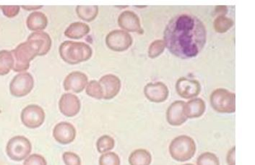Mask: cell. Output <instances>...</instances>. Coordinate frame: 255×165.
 Segmentation results:
<instances>
[{
    "label": "cell",
    "mask_w": 255,
    "mask_h": 165,
    "mask_svg": "<svg viewBox=\"0 0 255 165\" xmlns=\"http://www.w3.org/2000/svg\"><path fill=\"white\" fill-rule=\"evenodd\" d=\"M234 21L232 19L226 15H219L216 17L213 23L214 29L217 33H224L233 27Z\"/></svg>",
    "instance_id": "obj_25"
},
{
    "label": "cell",
    "mask_w": 255,
    "mask_h": 165,
    "mask_svg": "<svg viewBox=\"0 0 255 165\" xmlns=\"http://www.w3.org/2000/svg\"><path fill=\"white\" fill-rule=\"evenodd\" d=\"M26 24L28 29L35 32L41 31L47 27L48 18L43 12H32L27 18Z\"/></svg>",
    "instance_id": "obj_20"
},
{
    "label": "cell",
    "mask_w": 255,
    "mask_h": 165,
    "mask_svg": "<svg viewBox=\"0 0 255 165\" xmlns=\"http://www.w3.org/2000/svg\"><path fill=\"white\" fill-rule=\"evenodd\" d=\"M24 165H47V163L44 157L33 154L25 159Z\"/></svg>",
    "instance_id": "obj_32"
},
{
    "label": "cell",
    "mask_w": 255,
    "mask_h": 165,
    "mask_svg": "<svg viewBox=\"0 0 255 165\" xmlns=\"http://www.w3.org/2000/svg\"><path fill=\"white\" fill-rule=\"evenodd\" d=\"M216 12L219 15H225L227 12V7L226 6H217L216 7Z\"/></svg>",
    "instance_id": "obj_35"
},
{
    "label": "cell",
    "mask_w": 255,
    "mask_h": 165,
    "mask_svg": "<svg viewBox=\"0 0 255 165\" xmlns=\"http://www.w3.org/2000/svg\"><path fill=\"white\" fill-rule=\"evenodd\" d=\"M144 94L150 102L161 103L168 99L169 91L166 85L163 83H147L144 88Z\"/></svg>",
    "instance_id": "obj_12"
},
{
    "label": "cell",
    "mask_w": 255,
    "mask_h": 165,
    "mask_svg": "<svg viewBox=\"0 0 255 165\" xmlns=\"http://www.w3.org/2000/svg\"><path fill=\"white\" fill-rule=\"evenodd\" d=\"M213 108L219 113H234L236 112V95L227 89H216L211 95Z\"/></svg>",
    "instance_id": "obj_5"
},
{
    "label": "cell",
    "mask_w": 255,
    "mask_h": 165,
    "mask_svg": "<svg viewBox=\"0 0 255 165\" xmlns=\"http://www.w3.org/2000/svg\"><path fill=\"white\" fill-rule=\"evenodd\" d=\"M136 7H139V8H145V7H147V6H136Z\"/></svg>",
    "instance_id": "obj_38"
},
{
    "label": "cell",
    "mask_w": 255,
    "mask_h": 165,
    "mask_svg": "<svg viewBox=\"0 0 255 165\" xmlns=\"http://www.w3.org/2000/svg\"><path fill=\"white\" fill-rule=\"evenodd\" d=\"M0 113H1V111H0Z\"/></svg>",
    "instance_id": "obj_40"
},
{
    "label": "cell",
    "mask_w": 255,
    "mask_h": 165,
    "mask_svg": "<svg viewBox=\"0 0 255 165\" xmlns=\"http://www.w3.org/2000/svg\"><path fill=\"white\" fill-rule=\"evenodd\" d=\"M185 102L176 101L168 107L166 112V120L171 126H180L187 120L184 113Z\"/></svg>",
    "instance_id": "obj_17"
},
{
    "label": "cell",
    "mask_w": 255,
    "mask_h": 165,
    "mask_svg": "<svg viewBox=\"0 0 255 165\" xmlns=\"http://www.w3.org/2000/svg\"><path fill=\"white\" fill-rule=\"evenodd\" d=\"M115 142L113 138L110 136L104 135L101 136L96 143L98 152L101 154L107 153L115 148Z\"/></svg>",
    "instance_id": "obj_26"
},
{
    "label": "cell",
    "mask_w": 255,
    "mask_h": 165,
    "mask_svg": "<svg viewBox=\"0 0 255 165\" xmlns=\"http://www.w3.org/2000/svg\"><path fill=\"white\" fill-rule=\"evenodd\" d=\"M132 41L131 35L122 30H112L106 38L107 46L115 52L128 50L132 44Z\"/></svg>",
    "instance_id": "obj_8"
},
{
    "label": "cell",
    "mask_w": 255,
    "mask_h": 165,
    "mask_svg": "<svg viewBox=\"0 0 255 165\" xmlns=\"http://www.w3.org/2000/svg\"><path fill=\"white\" fill-rule=\"evenodd\" d=\"M22 7L23 9H25V10H35V9H39L43 7L42 5H38V6H22Z\"/></svg>",
    "instance_id": "obj_36"
},
{
    "label": "cell",
    "mask_w": 255,
    "mask_h": 165,
    "mask_svg": "<svg viewBox=\"0 0 255 165\" xmlns=\"http://www.w3.org/2000/svg\"><path fill=\"white\" fill-rule=\"evenodd\" d=\"M32 145L27 138L22 136H15L9 139L6 147L7 156L15 162H21L29 156Z\"/></svg>",
    "instance_id": "obj_6"
},
{
    "label": "cell",
    "mask_w": 255,
    "mask_h": 165,
    "mask_svg": "<svg viewBox=\"0 0 255 165\" xmlns=\"http://www.w3.org/2000/svg\"><path fill=\"white\" fill-rule=\"evenodd\" d=\"M1 11H2L4 15L7 17H14L16 15H18L20 12V6H0Z\"/></svg>",
    "instance_id": "obj_33"
},
{
    "label": "cell",
    "mask_w": 255,
    "mask_h": 165,
    "mask_svg": "<svg viewBox=\"0 0 255 165\" xmlns=\"http://www.w3.org/2000/svg\"><path fill=\"white\" fill-rule=\"evenodd\" d=\"M11 52L14 60L12 70L17 73L26 71L30 68V61L38 56V49L28 41L19 44Z\"/></svg>",
    "instance_id": "obj_4"
},
{
    "label": "cell",
    "mask_w": 255,
    "mask_h": 165,
    "mask_svg": "<svg viewBox=\"0 0 255 165\" xmlns=\"http://www.w3.org/2000/svg\"><path fill=\"white\" fill-rule=\"evenodd\" d=\"M104 93V98L106 100L114 99L120 92L122 83L120 78L116 75L108 74L101 78L99 81Z\"/></svg>",
    "instance_id": "obj_15"
},
{
    "label": "cell",
    "mask_w": 255,
    "mask_h": 165,
    "mask_svg": "<svg viewBox=\"0 0 255 165\" xmlns=\"http://www.w3.org/2000/svg\"><path fill=\"white\" fill-rule=\"evenodd\" d=\"M204 23L191 14L183 13L173 17L163 33V41L168 51L181 59L196 57L206 44Z\"/></svg>",
    "instance_id": "obj_1"
},
{
    "label": "cell",
    "mask_w": 255,
    "mask_h": 165,
    "mask_svg": "<svg viewBox=\"0 0 255 165\" xmlns=\"http://www.w3.org/2000/svg\"><path fill=\"white\" fill-rule=\"evenodd\" d=\"M195 152L196 144L188 136H177L169 145L170 155L177 162L188 161L193 158Z\"/></svg>",
    "instance_id": "obj_3"
},
{
    "label": "cell",
    "mask_w": 255,
    "mask_h": 165,
    "mask_svg": "<svg viewBox=\"0 0 255 165\" xmlns=\"http://www.w3.org/2000/svg\"><path fill=\"white\" fill-rule=\"evenodd\" d=\"M77 15L81 20L86 22H91L95 20L99 14V7L96 5L82 6L76 7Z\"/></svg>",
    "instance_id": "obj_24"
},
{
    "label": "cell",
    "mask_w": 255,
    "mask_h": 165,
    "mask_svg": "<svg viewBox=\"0 0 255 165\" xmlns=\"http://www.w3.org/2000/svg\"><path fill=\"white\" fill-rule=\"evenodd\" d=\"M59 55L67 63L77 65L91 58L93 49L84 42L65 41L61 44L59 49Z\"/></svg>",
    "instance_id": "obj_2"
},
{
    "label": "cell",
    "mask_w": 255,
    "mask_h": 165,
    "mask_svg": "<svg viewBox=\"0 0 255 165\" xmlns=\"http://www.w3.org/2000/svg\"><path fill=\"white\" fill-rule=\"evenodd\" d=\"M152 156L148 151L139 149L131 152L129 155V163L130 165H150Z\"/></svg>",
    "instance_id": "obj_22"
},
{
    "label": "cell",
    "mask_w": 255,
    "mask_h": 165,
    "mask_svg": "<svg viewBox=\"0 0 255 165\" xmlns=\"http://www.w3.org/2000/svg\"><path fill=\"white\" fill-rule=\"evenodd\" d=\"M53 136L61 144H69L76 137V130L73 125L67 122H61L56 125L53 131Z\"/></svg>",
    "instance_id": "obj_13"
},
{
    "label": "cell",
    "mask_w": 255,
    "mask_h": 165,
    "mask_svg": "<svg viewBox=\"0 0 255 165\" xmlns=\"http://www.w3.org/2000/svg\"><path fill=\"white\" fill-rule=\"evenodd\" d=\"M192 165V164H185V165Z\"/></svg>",
    "instance_id": "obj_39"
},
{
    "label": "cell",
    "mask_w": 255,
    "mask_h": 165,
    "mask_svg": "<svg viewBox=\"0 0 255 165\" xmlns=\"http://www.w3.org/2000/svg\"><path fill=\"white\" fill-rule=\"evenodd\" d=\"M176 90L181 97L187 99H192L200 94L201 85L197 80L189 79L182 77L176 83Z\"/></svg>",
    "instance_id": "obj_10"
},
{
    "label": "cell",
    "mask_w": 255,
    "mask_h": 165,
    "mask_svg": "<svg viewBox=\"0 0 255 165\" xmlns=\"http://www.w3.org/2000/svg\"><path fill=\"white\" fill-rule=\"evenodd\" d=\"M91 28L89 25L81 22H75L67 27L65 30V36L73 39H80L89 33Z\"/></svg>",
    "instance_id": "obj_21"
},
{
    "label": "cell",
    "mask_w": 255,
    "mask_h": 165,
    "mask_svg": "<svg viewBox=\"0 0 255 165\" xmlns=\"http://www.w3.org/2000/svg\"><path fill=\"white\" fill-rule=\"evenodd\" d=\"M226 160L229 165H236V147L229 151L226 157Z\"/></svg>",
    "instance_id": "obj_34"
},
{
    "label": "cell",
    "mask_w": 255,
    "mask_h": 165,
    "mask_svg": "<svg viewBox=\"0 0 255 165\" xmlns=\"http://www.w3.org/2000/svg\"><path fill=\"white\" fill-rule=\"evenodd\" d=\"M128 6H117V7H120V8H126L128 7Z\"/></svg>",
    "instance_id": "obj_37"
},
{
    "label": "cell",
    "mask_w": 255,
    "mask_h": 165,
    "mask_svg": "<svg viewBox=\"0 0 255 165\" xmlns=\"http://www.w3.org/2000/svg\"><path fill=\"white\" fill-rule=\"evenodd\" d=\"M27 41L32 43L38 50V56H44L50 51L51 38L48 33L43 31L33 32L28 36Z\"/></svg>",
    "instance_id": "obj_18"
},
{
    "label": "cell",
    "mask_w": 255,
    "mask_h": 165,
    "mask_svg": "<svg viewBox=\"0 0 255 165\" xmlns=\"http://www.w3.org/2000/svg\"><path fill=\"white\" fill-rule=\"evenodd\" d=\"M59 110L67 118H73L79 113L81 103L79 98L70 93L64 94L59 102Z\"/></svg>",
    "instance_id": "obj_11"
},
{
    "label": "cell",
    "mask_w": 255,
    "mask_h": 165,
    "mask_svg": "<svg viewBox=\"0 0 255 165\" xmlns=\"http://www.w3.org/2000/svg\"><path fill=\"white\" fill-rule=\"evenodd\" d=\"M118 24L120 28L126 30V32L143 33L139 17L132 11L126 10L122 12L119 16Z\"/></svg>",
    "instance_id": "obj_16"
},
{
    "label": "cell",
    "mask_w": 255,
    "mask_h": 165,
    "mask_svg": "<svg viewBox=\"0 0 255 165\" xmlns=\"http://www.w3.org/2000/svg\"><path fill=\"white\" fill-rule=\"evenodd\" d=\"M120 157L115 152L102 154L99 159V165H120Z\"/></svg>",
    "instance_id": "obj_30"
},
{
    "label": "cell",
    "mask_w": 255,
    "mask_h": 165,
    "mask_svg": "<svg viewBox=\"0 0 255 165\" xmlns=\"http://www.w3.org/2000/svg\"><path fill=\"white\" fill-rule=\"evenodd\" d=\"M197 165H220V161L215 154L205 152L197 158Z\"/></svg>",
    "instance_id": "obj_29"
},
{
    "label": "cell",
    "mask_w": 255,
    "mask_h": 165,
    "mask_svg": "<svg viewBox=\"0 0 255 165\" xmlns=\"http://www.w3.org/2000/svg\"><path fill=\"white\" fill-rule=\"evenodd\" d=\"M14 60L11 51H0V76L8 74L13 68Z\"/></svg>",
    "instance_id": "obj_23"
},
{
    "label": "cell",
    "mask_w": 255,
    "mask_h": 165,
    "mask_svg": "<svg viewBox=\"0 0 255 165\" xmlns=\"http://www.w3.org/2000/svg\"><path fill=\"white\" fill-rule=\"evenodd\" d=\"M86 94L89 97L95 98L96 99H102L104 98V93L100 83L97 81H91L86 86Z\"/></svg>",
    "instance_id": "obj_27"
},
{
    "label": "cell",
    "mask_w": 255,
    "mask_h": 165,
    "mask_svg": "<svg viewBox=\"0 0 255 165\" xmlns=\"http://www.w3.org/2000/svg\"><path fill=\"white\" fill-rule=\"evenodd\" d=\"M62 158L65 165H81L80 157L73 152H65Z\"/></svg>",
    "instance_id": "obj_31"
},
{
    "label": "cell",
    "mask_w": 255,
    "mask_h": 165,
    "mask_svg": "<svg viewBox=\"0 0 255 165\" xmlns=\"http://www.w3.org/2000/svg\"><path fill=\"white\" fill-rule=\"evenodd\" d=\"M165 48H166V44L163 40H155L149 46L148 57L151 59L159 57L160 54L164 52Z\"/></svg>",
    "instance_id": "obj_28"
},
{
    "label": "cell",
    "mask_w": 255,
    "mask_h": 165,
    "mask_svg": "<svg viewBox=\"0 0 255 165\" xmlns=\"http://www.w3.org/2000/svg\"><path fill=\"white\" fill-rule=\"evenodd\" d=\"M34 80L29 73H20L16 75L9 84V91L13 97H25L33 90Z\"/></svg>",
    "instance_id": "obj_7"
},
{
    "label": "cell",
    "mask_w": 255,
    "mask_h": 165,
    "mask_svg": "<svg viewBox=\"0 0 255 165\" xmlns=\"http://www.w3.org/2000/svg\"><path fill=\"white\" fill-rule=\"evenodd\" d=\"M206 105L204 101L200 98H195L185 103L184 113L187 119H193L201 117L205 113Z\"/></svg>",
    "instance_id": "obj_19"
},
{
    "label": "cell",
    "mask_w": 255,
    "mask_h": 165,
    "mask_svg": "<svg viewBox=\"0 0 255 165\" xmlns=\"http://www.w3.org/2000/svg\"><path fill=\"white\" fill-rule=\"evenodd\" d=\"M88 83L87 75L82 72L75 71L66 77L63 86L65 91H73L78 94L84 90Z\"/></svg>",
    "instance_id": "obj_14"
},
{
    "label": "cell",
    "mask_w": 255,
    "mask_h": 165,
    "mask_svg": "<svg viewBox=\"0 0 255 165\" xmlns=\"http://www.w3.org/2000/svg\"><path fill=\"white\" fill-rule=\"evenodd\" d=\"M45 118L44 110L36 105L27 106L21 113L22 124L30 129L39 128L44 123Z\"/></svg>",
    "instance_id": "obj_9"
}]
</instances>
